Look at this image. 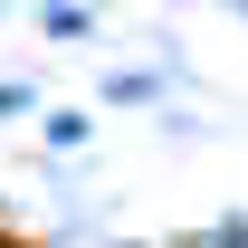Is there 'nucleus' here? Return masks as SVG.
I'll list each match as a JSON object with an SVG mask.
<instances>
[{
    "label": "nucleus",
    "mask_w": 248,
    "mask_h": 248,
    "mask_svg": "<svg viewBox=\"0 0 248 248\" xmlns=\"http://www.w3.org/2000/svg\"><path fill=\"white\" fill-rule=\"evenodd\" d=\"M0 248H48V239H29V229H0Z\"/></svg>",
    "instance_id": "nucleus-1"
}]
</instances>
